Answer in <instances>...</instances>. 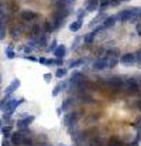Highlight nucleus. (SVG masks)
<instances>
[{
    "mask_svg": "<svg viewBox=\"0 0 141 146\" xmlns=\"http://www.w3.org/2000/svg\"><path fill=\"white\" fill-rule=\"evenodd\" d=\"M23 102H24V98H18V99H7V102H3V104H1V109H3V112H4L3 119H4V121H9L10 116L13 115L14 109H16L20 104H23Z\"/></svg>",
    "mask_w": 141,
    "mask_h": 146,
    "instance_id": "nucleus-1",
    "label": "nucleus"
},
{
    "mask_svg": "<svg viewBox=\"0 0 141 146\" xmlns=\"http://www.w3.org/2000/svg\"><path fill=\"white\" fill-rule=\"evenodd\" d=\"M136 13H137V9L131 7V9H126V10L120 11L116 16H117V20H120L121 23H126V21H134L136 20Z\"/></svg>",
    "mask_w": 141,
    "mask_h": 146,
    "instance_id": "nucleus-2",
    "label": "nucleus"
},
{
    "mask_svg": "<svg viewBox=\"0 0 141 146\" xmlns=\"http://www.w3.org/2000/svg\"><path fill=\"white\" fill-rule=\"evenodd\" d=\"M123 88H124L126 92L130 94V95H136V94L140 91L138 84H137V81H136L134 78H127L126 81H123Z\"/></svg>",
    "mask_w": 141,
    "mask_h": 146,
    "instance_id": "nucleus-3",
    "label": "nucleus"
},
{
    "mask_svg": "<svg viewBox=\"0 0 141 146\" xmlns=\"http://www.w3.org/2000/svg\"><path fill=\"white\" fill-rule=\"evenodd\" d=\"M119 55H120V51L117 48H111L107 51V57H104L109 62V68H113L116 65V62L119 61Z\"/></svg>",
    "mask_w": 141,
    "mask_h": 146,
    "instance_id": "nucleus-4",
    "label": "nucleus"
},
{
    "mask_svg": "<svg viewBox=\"0 0 141 146\" xmlns=\"http://www.w3.org/2000/svg\"><path fill=\"white\" fill-rule=\"evenodd\" d=\"M107 85L113 91H120V90H123V78L121 77H111L107 81Z\"/></svg>",
    "mask_w": 141,
    "mask_h": 146,
    "instance_id": "nucleus-5",
    "label": "nucleus"
},
{
    "mask_svg": "<svg viewBox=\"0 0 141 146\" xmlns=\"http://www.w3.org/2000/svg\"><path fill=\"white\" fill-rule=\"evenodd\" d=\"M83 74L79 72V71H73L72 75H71V80H69V84L72 87H81L83 84Z\"/></svg>",
    "mask_w": 141,
    "mask_h": 146,
    "instance_id": "nucleus-6",
    "label": "nucleus"
},
{
    "mask_svg": "<svg viewBox=\"0 0 141 146\" xmlns=\"http://www.w3.org/2000/svg\"><path fill=\"white\" fill-rule=\"evenodd\" d=\"M34 121H35V116H34V115H28V116H26V118L17 121V128L21 129V131H23V129H27Z\"/></svg>",
    "mask_w": 141,
    "mask_h": 146,
    "instance_id": "nucleus-7",
    "label": "nucleus"
},
{
    "mask_svg": "<svg viewBox=\"0 0 141 146\" xmlns=\"http://www.w3.org/2000/svg\"><path fill=\"white\" fill-rule=\"evenodd\" d=\"M69 85V81H66V80H64V81H59L55 87H54V90H52V97H56L59 92H62L64 90H66V87Z\"/></svg>",
    "mask_w": 141,
    "mask_h": 146,
    "instance_id": "nucleus-8",
    "label": "nucleus"
},
{
    "mask_svg": "<svg viewBox=\"0 0 141 146\" xmlns=\"http://www.w3.org/2000/svg\"><path fill=\"white\" fill-rule=\"evenodd\" d=\"M134 61H136V54H133V52H127V54L120 57V62L124 64V65H130Z\"/></svg>",
    "mask_w": 141,
    "mask_h": 146,
    "instance_id": "nucleus-9",
    "label": "nucleus"
},
{
    "mask_svg": "<svg viewBox=\"0 0 141 146\" xmlns=\"http://www.w3.org/2000/svg\"><path fill=\"white\" fill-rule=\"evenodd\" d=\"M107 67H109V62H107L106 58H97L93 62V70H96V71H102Z\"/></svg>",
    "mask_w": 141,
    "mask_h": 146,
    "instance_id": "nucleus-10",
    "label": "nucleus"
},
{
    "mask_svg": "<svg viewBox=\"0 0 141 146\" xmlns=\"http://www.w3.org/2000/svg\"><path fill=\"white\" fill-rule=\"evenodd\" d=\"M37 17H38V14L34 13V11H31V10H24V11H21V19H23L24 21H33V20H35Z\"/></svg>",
    "mask_w": 141,
    "mask_h": 146,
    "instance_id": "nucleus-11",
    "label": "nucleus"
},
{
    "mask_svg": "<svg viewBox=\"0 0 141 146\" xmlns=\"http://www.w3.org/2000/svg\"><path fill=\"white\" fill-rule=\"evenodd\" d=\"M20 84H21V82H20V80H17V78H16V80H13V81L10 82V85L6 88V95H11V94H13L18 87H20Z\"/></svg>",
    "mask_w": 141,
    "mask_h": 146,
    "instance_id": "nucleus-12",
    "label": "nucleus"
},
{
    "mask_svg": "<svg viewBox=\"0 0 141 146\" xmlns=\"http://www.w3.org/2000/svg\"><path fill=\"white\" fill-rule=\"evenodd\" d=\"M78 118H79V113H78V112H72V113H69V115H66V116L64 118V125L69 126L71 123H75Z\"/></svg>",
    "mask_w": 141,
    "mask_h": 146,
    "instance_id": "nucleus-13",
    "label": "nucleus"
},
{
    "mask_svg": "<svg viewBox=\"0 0 141 146\" xmlns=\"http://www.w3.org/2000/svg\"><path fill=\"white\" fill-rule=\"evenodd\" d=\"M65 54H66V47H65L64 44L58 46L54 50V55L56 57V60H62V58L65 57Z\"/></svg>",
    "mask_w": 141,
    "mask_h": 146,
    "instance_id": "nucleus-14",
    "label": "nucleus"
},
{
    "mask_svg": "<svg viewBox=\"0 0 141 146\" xmlns=\"http://www.w3.org/2000/svg\"><path fill=\"white\" fill-rule=\"evenodd\" d=\"M23 138H24V135H21L20 132L13 133V135H11V145H13V146L23 145Z\"/></svg>",
    "mask_w": 141,
    "mask_h": 146,
    "instance_id": "nucleus-15",
    "label": "nucleus"
},
{
    "mask_svg": "<svg viewBox=\"0 0 141 146\" xmlns=\"http://www.w3.org/2000/svg\"><path fill=\"white\" fill-rule=\"evenodd\" d=\"M116 21H117V16H116V14H114V16H109V17L104 19L103 27H113V26L116 24Z\"/></svg>",
    "mask_w": 141,
    "mask_h": 146,
    "instance_id": "nucleus-16",
    "label": "nucleus"
},
{
    "mask_svg": "<svg viewBox=\"0 0 141 146\" xmlns=\"http://www.w3.org/2000/svg\"><path fill=\"white\" fill-rule=\"evenodd\" d=\"M99 4H100V0H89L88 4H86V10L88 11H96L99 9Z\"/></svg>",
    "mask_w": 141,
    "mask_h": 146,
    "instance_id": "nucleus-17",
    "label": "nucleus"
},
{
    "mask_svg": "<svg viewBox=\"0 0 141 146\" xmlns=\"http://www.w3.org/2000/svg\"><path fill=\"white\" fill-rule=\"evenodd\" d=\"M85 64V60L83 58H79V60H72L68 65L71 67V68H76V67H81V65H83Z\"/></svg>",
    "mask_w": 141,
    "mask_h": 146,
    "instance_id": "nucleus-18",
    "label": "nucleus"
},
{
    "mask_svg": "<svg viewBox=\"0 0 141 146\" xmlns=\"http://www.w3.org/2000/svg\"><path fill=\"white\" fill-rule=\"evenodd\" d=\"M81 27H82V20H76V21H73V23L69 26V30H71V31H78Z\"/></svg>",
    "mask_w": 141,
    "mask_h": 146,
    "instance_id": "nucleus-19",
    "label": "nucleus"
},
{
    "mask_svg": "<svg viewBox=\"0 0 141 146\" xmlns=\"http://www.w3.org/2000/svg\"><path fill=\"white\" fill-rule=\"evenodd\" d=\"M66 72H68V68H65V67L62 68V67H61V68H58V70H56L55 77H56V78H62V77H65V75H66Z\"/></svg>",
    "mask_w": 141,
    "mask_h": 146,
    "instance_id": "nucleus-20",
    "label": "nucleus"
},
{
    "mask_svg": "<svg viewBox=\"0 0 141 146\" xmlns=\"http://www.w3.org/2000/svg\"><path fill=\"white\" fill-rule=\"evenodd\" d=\"M94 37H96V34H94L93 31H92V33H89V34H86V36H85V38H83L85 44H92V43H93Z\"/></svg>",
    "mask_w": 141,
    "mask_h": 146,
    "instance_id": "nucleus-21",
    "label": "nucleus"
},
{
    "mask_svg": "<svg viewBox=\"0 0 141 146\" xmlns=\"http://www.w3.org/2000/svg\"><path fill=\"white\" fill-rule=\"evenodd\" d=\"M6 55H7V58H10V60H11V58H14V57H16V52L13 51L11 47H7V48H6Z\"/></svg>",
    "mask_w": 141,
    "mask_h": 146,
    "instance_id": "nucleus-22",
    "label": "nucleus"
},
{
    "mask_svg": "<svg viewBox=\"0 0 141 146\" xmlns=\"http://www.w3.org/2000/svg\"><path fill=\"white\" fill-rule=\"evenodd\" d=\"M102 19H106V17H104V16H103V14H100V16H99V17H96V19H93V20H92V23H91V24H89V26H91V27H93L94 24H99V23H100V20H102Z\"/></svg>",
    "mask_w": 141,
    "mask_h": 146,
    "instance_id": "nucleus-23",
    "label": "nucleus"
},
{
    "mask_svg": "<svg viewBox=\"0 0 141 146\" xmlns=\"http://www.w3.org/2000/svg\"><path fill=\"white\" fill-rule=\"evenodd\" d=\"M1 131H3V133H4V139H7V138L10 136V131H11V129H10V126H4Z\"/></svg>",
    "mask_w": 141,
    "mask_h": 146,
    "instance_id": "nucleus-24",
    "label": "nucleus"
},
{
    "mask_svg": "<svg viewBox=\"0 0 141 146\" xmlns=\"http://www.w3.org/2000/svg\"><path fill=\"white\" fill-rule=\"evenodd\" d=\"M107 146H121V143H120V142H119L116 138H113V139L110 141V143H109Z\"/></svg>",
    "mask_w": 141,
    "mask_h": 146,
    "instance_id": "nucleus-25",
    "label": "nucleus"
},
{
    "mask_svg": "<svg viewBox=\"0 0 141 146\" xmlns=\"http://www.w3.org/2000/svg\"><path fill=\"white\" fill-rule=\"evenodd\" d=\"M56 47H58V46H56V41L54 40V41L51 43V46H49V47H47V51H48V52H49V51H54Z\"/></svg>",
    "mask_w": 141,
    "mask_h": 146,
    "instance_id": "nucleus-26",
    "label": "nucleus"
},
{
    "mask_svg": "<svg viewBox=\"0 0 141 146\" xmlns=\"http://www.w3.org/2000/svg\"><path fill=\"white\" fill-rule=\"evenodd\" d=\"M23 58L30 60V61H34V62H37V61H38V58H34V57H30V55H23Z\"/></svg>",
    "mask_w": 141,
    "mask_h": 146,
    "instance_id": "nucleus-27",
    "label": "nucleus"
},
{
    "mask_svg": "<svg viewBox=\"0 0 141 146\" xmlns=\"http://www.w3.org/2000/svg\"><path fill=\"white\" fill-rule=\"evenodd\" d=\"M23 145H31V139L30 138H23Z\"/></svg>",
    "mask_w": 141,
    "mask_h": 146,
    "instance_id": "nucleus-28",
    "label": "nucleus"
},
{
    "mask_svg": "<svg viewBox=\"0 0 141 146\" xmlns=\"http://www.w3.org/2000/svg\"><path fill=\"white\" fill-rule=\"evenodd\" d=\"M51 78H52V75H51V74H44V80H45V82H49V81H51Z\"/></svg>",
    "mask_w": 141,
    "mask_h": 146,
    "instance_id": "nucleus-29",
    "label": "nucleus"
},
{
    "mask_svg": "<svg viewBox=\"0 0 141 146\" xmlns=\"http://www.w3.org/2000/svg\"><path fill=\"white\" fill-rule=\"evenodd\" d=\"M136 61H138V62L141 64V50L137 52V54H136Z\"/></svg>",
    "mask_w": 141,
    "mask_h": 146,
    "instance_id": "nucleus-30",
    "label": "nucleus"
},
{
    "mask_svg": "<svg viewBox=\"0 0 141 146\" xmlns=\"http://www.w3.org/2000/svg\"><path fill=\"white\" fill-rule=\"evenodd\" d=\"M141 19V9H137V13H136V20H140Z\"/></svg>",
    "mask_w": 141,
    "mask_h": 146,
    "instance_id": "nucleus-31",
    "label": "nucleus"
},
{
    "mask_svg": "<svg viewBox=\"0 0 141 146\" xmlns=\"http://www.w3.org/2000/svg\"><path fill=\"white\" fill-rule=\"evenodd\" d=\"M136 30H137V34L141 36V24H137V26H136Z\"/></svg>",
    "mask_w": 141,
    "mask_h": 146,
    "instance_id": "nucleus-32",
    "label": "nucleus"
},
{
    "mask_svg": "<svg viewBox=\"0 0 141 146\" xmlns=\"http://www.w3.org/2000/svg\"><path fill=\"white\" fill-rule=\"evenodd\" d=\"M1 145H3V146H10V142H9V141H7V139H4V141H3V143H1Z\"/></svg>",
    "mask_w": 141,
    "mask_h": 146,
    "instance_id": "nucleus-33",
    "label": "nucleus"
},
{
    "mask_svg": "<svg viewBox=\"0 0 141 146\" xmlns=\"http://www.w3.org/2000/svg\"><path fill=\"white\" fill-rule=\"evenodd\" d=\"M138 88L141 90V78H140V82H138Z\"/></svg>",
    "mask_w": 141,
    "mask_h": 146,
    "instance_id": "nucleus-34",
    "label": "nucleus"
},
{
    "mask_svg": "<svg viewBox=\"0 0 141 146\" xmlns=\"http://www.w3.org/2000/svg\"><path fill=\"white\" fill-rule=\"evenodd\" d=\"M58 146H66V145H64V143H59V145H58Z\"/></svg>",
    "mask_w": 141,
    "mask_h": 146,
    "instance_id": "nucleus-35",
    "label": "nucleus"
},
{
    "mask_svg": "<svg viewBox=\"0 0 141 146\" xmlns=\"http://www.w3.org/2000/svg\"><path fill=\"white\" fill-rule=\"evenodd\" d=\"M138 108H140V109H141V104H138Z\"/></svg>",
    "mask_w": 141,
    "mask_h": 146,
    "instance_id": "nucleus-36",
    "label": "nucleus"
},
{
    "mask_svg": "<svg viewBox=\"0 0 141 146\" xmlns=\"http://www.w3.org/2000/svg\"><path fill=\"white\" fill-rule=\"evenodd\" d=\"M0 82H1V74H0Z\"/></svg>",
    "mask_w": 141,
    "mask_h": 146,
    "instance_id": "nucleus-37",
    "label": "nucleus"
},
{
    "mask_svg": "<svg viewBox=\"0 0 141 146\" xmlns=\"http://www.w3.org/2000/svg\"><path fill=\"white\" fill-rule=\"evenodd\" d=\"M0 128H1V119H0Z\"/></svg>",
    "mask_w": 141,
    "mask_h": 146,
    "instance_id": "nucleus-38",
    "label": "nucleus"
},
{
    "mask_svg": "<svg viewBox=\"0 0 141 146\" xmlns=\"http://www.w3.org/2000/svg\"><path fill=\"white\" fill-rule=\"evenodd\" d=\"M119 1H127V0H119Z\"/></svg>",
    "mask_w": 141,
    "mask_h": 146,
    "instance_id": "nucleus-39",
    "label": "nucleus"
}]
</instances>
